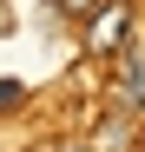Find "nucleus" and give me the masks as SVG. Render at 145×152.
<instances>
[{"label":"nucleus","instance_id":"obj_1","mask_svg":"<svg viewBox=\"0 0 145 152\" xmlns=\"http://www.w3.org/2000/svg\"><path fill=\"white\" fill-rule=\"evenodd\" d=\"M125 33H132V0L86 13V53H125Z\"/></svg>","mask_w":145,"mask_h":152},{"label":"nucleus","instance_id":"obj_2","mask_svg":"<svg viewBox=\"0 0 145 152\" xmlns=\"http://www.w3.org/2000/svg\"><path fill=\"white\" fill-rule=\"evenodd\" d=\"M119 93V113H132V119H145V46H125L119 53V80H112Z\"/></svg>","mask_w":145,"mask_h":152},{"label":"nucleus","instance_id":"obj_3","mask_svg":"<svg viewBox=\"0 0 145 152\" xmlns=\"http://www.w3.org/2000/svg\"><path fill=\"white\" fill-rule=\"evenodd\" d=\"M92 145H99V152H132V145H138V126H132V113H112V119H99Z\"/></svg>","mask_w":145,"mask_h":152},{"label":"nucleus","instance_id":"obj_4","mask_svg":"<svg viewBox=\"0 0 145 152\" xmlns=\"http://www.w3.org/2000/svg\"><path fill=\"white\" fill-rule=\"evenodd\" d=\"M99 0H46V13H66V20H79V13H92Z\"/></svg>","mask_w":145,"mask_h":152},{"label":"nucleus","instance_id":"obj_5","mask_svg":"<svg viewBox=\"0 0 145 152\" xmlns=\"http://www.w3.org/2000/svg\"><path fill=\"white\" fill-rule=\"evenodd\" d=\"M0 106H20V80H0Z\"/></svg>","mask_w":145,"mask_h":152},{"label":"nucleus","instance_id":"obj_6","mask_svg":"<svg viewBox=\"0 0 145 152\" xmlns=\"http://www.w3.org/2000/svg\"><path fill=\"white\" fill-rule=\"evenodd\" d=\"M59 152H92V145H59Z\"/></svg>","mask_w":145,"mask_h":152},{"label":"nucleus","instance_id":"obj_7","mask_svg":"<svg viewBox=\"0 0 145 152\" xmlns=\"http://www.w3.org/2000/svg\"><path fill=\"white\" fill-rule=\"evenodd\" d=\"M0 33H7V7H0Z\"/></svg>","mask_w":145,"mask_h":152}]
</instances>
